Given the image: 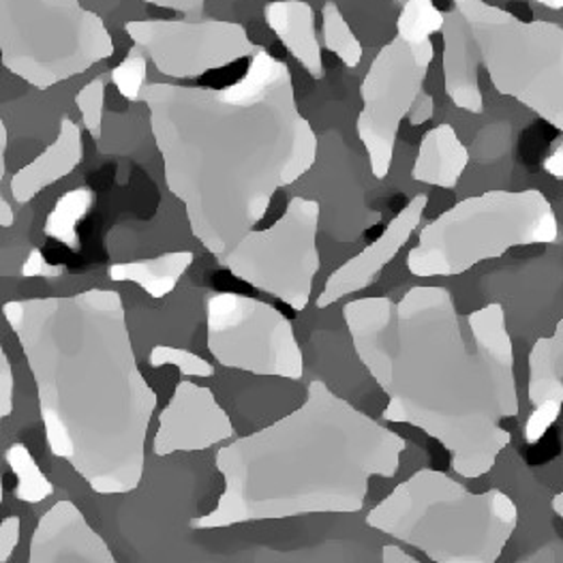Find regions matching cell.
<instances>
[{"label":"cell","instance_id":"1","mask_svg":"<svg viewBox=\"0 0 563 563\" xmlns=\"http://www.w3.org/2000/svg\"><path fill=\"white\" fill-rule=\"evenodd\" d=\"M354 350L386 393L382 420L424 431L461 478L493 472L512 435L519 393L506 311L490 302L459 316L445 287H411L399 302L361 298L343 309Z\"/></svg>","mask_w":563,"mask_h":563},{"label":"cell","instance_id":"2","mask_svg":"<svg viewBox=\"0 0 563 563\" xmlns=\"http://www.w3.org/2000/svg\"><path fill=\"white\" fill-rule=\"evenodd\" d=\"M140 101L151 114L165 187L214 257L232 251L266 217L275 194L318 162V135L298 110L291 71L264 47L230 86L151 81Z\"/></svg>","mask_w":563,"mask_h":563},{"label":"cell","instance_id":"3","mask_svg":"<svg viewBox=\"0 0 563 563\" xmlns=\"http://www.w3.org/2000/svg\"><path fill=\"white\" fill-rule=\"evenodd\" d=\"M2 318L35 379L49 452L92 493L137 490L159 397L135 361L121 294L7 300Z\"/></svg>","mask_w":563,"mask_h":563},{"label":"cell","instance_id":"4","mask_svg":"<svg viewBox=\"0 0 563 563\" xmlns=\"http://www.w3.org/2000/svg\"><path fill=\"white\" fill-rule=\"evenodd\" d=\"M407 442L316 379L275 424L219 448L217 506L191 529L361 512L371 478H395Z\"/></svg>","mask_w":563,"mask_h":563},{"label":"cell","instance_id":"5","mask_svg":"<svg viewBox=\"0 0 563 563\" xmlns=\"http://www.w3.org/2000/svg\"><path fill=\"white\" fill-rule=\"evenodd\" d=\"M443 22V86L450 101L483 114L481 67L499 95L512 97L563 133V26L484 0H452Z\"/></svg>","mask_w":563,"mask_h":563},{"label":"cell","instance_id":"6","mask_svg":"<svg viewBox=\"0 0 563 563\" xmlns=\"http://www.w3.org/2000/svg\"><path fill=\"white\" fill-rule=\"evenodd\" d=\"M366 525L422 551L435 563H495L519 525L499 488L472 493L435 470H420L384 497Z\"/></svg>","mask_w":563,"mask_h":563},{"label":"cell","instance_id":"7","mask_svg":"<svg viewBox=\"0 0 563 563\" xmlns=\"http://www.w3.org/2000/svg\"><path fill=\"white\" fill-rule=\"evenodd\" d=\"M560 221L542 191H486L431 221L407 255L413 277H456L515 246L553 244Z\"/></svg>","mask_w":563,"mask_h":563},{"label":"cell","instance_id":"8","mask_svg":"<svg viewBox=\"0 0 563 563\" xmlns=\"http://www.w3.org/2000/svg\"><path fill=\"white\" fill-rule=\"evenodd\" d=\"M112 54L106 22L80 0H0V63L37 90L86 74Z\"/></svg>","mask_w":563,"mask_h":563},{"label":"cell","instance_id":"9","mask_svg":"<svg viewBox=\"0 0 563 563\" xmlns=\"http://www.w3.org/2000/svg\"><path fill=\"white\" fill-rule=\"evenodd\" d=\"M320 212V201L291 198L275 225L260 232L251 230L232 251L217 257L219 266L279 298L294 311H305L322 266L318 251Z\"/></svg>","mask_w":563,"mask_h":563},{"label":"cell","instance_id":"10","mask_svg":"<svg viewBox=\"0 0 563 563\" xmlns=\"http://www.w3.org/2000/svg\"><path fill=\"white\" fill-rule=\"evenodd\" d=\"M206 345L225 368L294 382L305 375L291 322L273 305L236 291H219L206 300Z\"/></svg>","mask_w":563,"mask_h":563},{"label":"cell","instance_id":"11","mask_svg":"<svg viewBox=\"0 0 563 563\" xmlns=\"http://www.w3.org/2000/svg\"><path fill=\"white\" fill-rule=\"evenodd\" d=\"M435 49L431 41L407 43L395 37L371 63L363 86V110L356 121L371 172L377 180L390 174L395 144L418 92L422 90Z\"/></svg>","mask_w":563,"mask_h":563},{"label":"cell","instance_id":"12","mask_svg":"<svg viewBox=\"0 0 563 563\" xmlns=\"http://www.w3.org/2000/svg\"><path fill=\"white\" fill-rule=\"evenodd\" d=\"M124 31L135 52L151 58L159 74L176 80L201 78L262 49L249 40L242 24L225 20H131Z\"/></svg>","mask_w":563,"mask_h":563},{"label":"cell","instance_id":"13","mask_svg":"<svg viewBox=\"0 0 563 563\" xmlns=\"http://www.w3.org/2000/svg\"><path fill=\"white\" fill-rule=\"evenodd\" d=\"M236 435L228 411L206 386L180 379L159 413V429L153 442L157 456L174 452H200Z\"/></svg>","mask_w":563,"mask_h":563},{"label":"cell","instance_id":"14","mask_svg":"<svg viewBox=\"0 0 563 563\" xmlns=\"http://www.w3.org/2000/svg\"><path fill=\"white\" fill-rule=\"evenodd\" d=\"M427 203H429V196L418 194L388 223V228L377 241L371 242L363 253H358L356 257L345 262L341 268H336L323 285V291L318 298V307L325 309L350 294L371 287L377 279V275L399 255V251L411 239L413 230L422 221Z\"/></svg>","mask_w":563,"mask_h":563},{"label":"cell","instance_id":"15","mask_svg":"<svg viewBox=\"0 0 563 563\" xmlns=\"http://www.w3.org/2000/svg\"><path fill=\"white\" fill-rule=\"evenodd\" d=\"M29 563H117V558L78 506L60 499L33 531Z\"/></svg>","mask_w":563,"mask_h":563},{"label":"cell","instance_id":"16","mask_svg":"<svg viewBox=\"0 0 563 563\" xmlns=\"http://www.w3.org/2000/svg\"><path fill=\"white\" fill-rule=\"evenodd\" d=\"M527 399L531 413L525 424L529 445L540 442L563 409V316L551 336H542L529 352Z\"/></svg>","mask_w":563,"mask_h":563},{"label":"cell","instance_id":"17","mask_svg":"<svg viewBox=\"0 0 563 563\" xmlns=\"http://www.w3.org/2000/svg\"><path fill=\"white\" fill-rule=\"evenodd\" d=\"M84 159L81 129L78 122L63 117L56 140L41 153L37 159L24 165L11 178V196L18 203H29L40 196L43 189L56 185L60 178L69 176Z\"/></svg>","mask_w":563,"mask_h":563},{"label":"cell","instance_id":"18","mask_svg":"<svg viewBox=\"0 0 563 563\" xmlns=\"http://www.w3.org/2000/svg\"><path fill=\"white\" fill-rule=\"evenodd\" d=\"M268 29L313 80L323 78L322 45L316 31V11L305 0H275L264 7Z\"/></svg>","mask_w":563,"mask_h":563},{"label":"cell","instance_id":"19","mask_svg":"<svg viewBox=\"0 0 563 563\" xmlns=\"http://www.w3.org/2000/svg\"><path fill=\"white\" fill-rule=\"evenodd\" d=\"M470 165V153L459 140L452 124L443 122L427 131L411 169V178L431 187L456 189L465 167Z\"/></svg>","mask_w":563,"mask_h":563},{"label":"cell","instance_id":"20","mask_svg":"<svg viewBox=\"0 0 563 563\" xmlns=\"http://www.w3.org/2000/svg\"><path fill=\"white\" fill-rule=\"evenodd\" d=\"M196 255L191 251H172L153 260H135L112 264L108 275L117 283H135L151 298L162 300L176 289L183 275L191 268Z\"/></svg>","mask_w":563,"mask_h":563},{"label":"cell","instance_id":"21","mask_svg":"<svg viewBox=\"0 0 563 563\" xmlns=\"http://www.w3.org/2000/svg\"><path fill=\"white\" fill-rule=\"evenodd\" d=\"M323 45L328 52L339 56V60L356 69L363 60V43L354 35L352 26L347 24L345 15L341 13L339 4L328 0L323 2L322 9Z\"/></svg>","mask_w":563,"mask_h":563},{"label":"cell","instance_id":"22","mask_svg":"<svg viewBox=\"0 0 563 563\" xmlns=\"http://www.w3.org/2000/svg\"><path fill=\"white\" fill-rule=\"evenodd\" d=\"M7 465L13 470V476L18 478L15 484V497L26 504H40L54 493V486L41 472L37 461L31 456L29 448L24 443H13L4 452Z\"/></svg>","mask_w":563,"mask_h":563},{"label":"cell","instance_id":"23","mask_svg":"<svg viewBox=\"0 0 563 563\" xmlns=\"http://www.w3.org/2000/svg\"><path fill=\"white\" fill-rule=\"evenodd\" d=\"M443 22L445 15L433 0H407L397 22V37L407 43H424L442 31Z\"/></svg>","mask_w":563,"mask_h":563},{"label":"cell","instance_id":"24","mask_svg":"<svg viewBox=\"0 0 563 563\" xmlns=\"http://www.w3.org/2000/svg\"><path fill=\"white\" fill-rule=\"evenodd\" d=\"M92 203V191L90 189H78L67 194L54 212L49 214L45 223V234L58 241L69 242V236L76 234V225L84 219Z\"/></svg>","mask_w":563,"mask_h":563},{"label":"cell","instance_id":"25","mask_svg":"<svg viewBox=\"0 0 563 563\" xmlns=\"http://www.w3.org/2000/svg\"><path fill=\"white\" fill-rule=\"evenodd\" d=\"M148 363L153 368L163 366H176L183 377H212L214 366L203 361L198 354L183 350V347H169V345H157L151 350Z\"/></svg>","mask_w":563,"mask_h":563},{"label":"cell","instance_id":"26","mask_svg":"<svg viewBox=\"0 0 563 563\" xmlns=\"http://www.w3.org/2000/svg\"><path fill=\"white\" fill-rule=\"evenodd\" d=\"M103 103H106V80L95 78L88 81L76 95V106L80 110L81 124L92 140H101L103 126Z\"/></svg>","mask_w":563,"mask_h":563},{"label":"cell","instance_id":"27","mask_svg":"<svg viewBox=\"0 0 563 563\" xmlns=\"http://www.w3.org/2000/svg\"><path fill=\"white\" fill-rule=\"evenodd\" d=\"M146 69L148 58L135 49H131L121 65L112 69V81L126 101H140L142 88L146 84Z\"/></svg>","mask_w":563,"mask_h":563},{"label":"cell","instance_id":"28","mask_svg":"<svg viewBox=\"0 0 563 563\" xmlns=\"http://www.w3.org/2000/svg\"><path fill=\"white\" fill-rule=\"evenodd\" d=\"M13 368L0 345V422L13 413Z\"/></svg>","mask_w":563,"mask_h":563},{"label":"cell","instance_id":"29","mask_svg":"<svg viewBox=\"0 0 563 563\" xmlns=\"http://www.w3.org/2000/svg\"><path fill=\"white\" fill-rule=\"evenodd\" d=\"M22 533V523L20 517H7L0 521V563H7L11 560L13 551L18 549Z\"/></svg>","mask_w":563,"mask_h":563},{"label":"cell","instance_id":"30","mask_svg":"<svg viewBox=\"0 0 563 563\" xmlns=\"http://www.w3.org/2000/svg\"><path fill=\"white\" fill-rule=\"evenodd\" d=\"M7 142H9L7 126H4V122L0 119V228H11L15 223L13 208L9 206V201L4 200V196H2V180H4V174H7V162H4Z\"/></svg>","mask_w":563,"mask_h":563},{"label":"cell","instance_id":"31","mask_svg":"<svg viewBox=\"0 0 563 563\" xmlns=\"http://www.w3.org/2000/svg\"><path fill=\"white\" fill-rule=\"evenodd\" d=\"M433 114H435V101H433V97H431L429 92H424V88H422V90L418 92V97H416V101H413L409 114H407V121H409L411 126H420V124L431 121Z\"/></svg>","mask_w":563,"mask_h":563},{"label":"cell","instance_id":"32","mask_svg":"<svg viewBox=\"0 0 563 563\" xmlns=\"http://www.w3.org/2000/svg\"><path fill=\"white\" fill-rule=\"evenodd\" d=\"M144 2L163 7V9H172V11H180V13H198L203 9L206 0H144Z\"/></svg>","mask_w":563,"mask_h":563},{"label":"cell","instance_id":"33","mask_svg":"<svg viewBox=\"0 0 563 563\" xmlns=\"http://www.w3.org/2000/svg\"><path fill=\"white\" fill-rule=\"evenodd\" d=\"M382 562L384 563H418L416 558H409L405 551L395 544H386L382 549Z\"/></svg>","mask_w":563,"mask_h":563},{"label":"cell","instance_id":"34","mask_svg":"<svg viewBox=\"0 0 563 563\" xmlns=\"http://www.w3.org/2000/svg\"><path fill=\"white\" fill-rule=\"evenodd\" d=\"M544 169L555 178H563V142L544 159Z\"/></svg>","mask_w":563,"mask_h":563},{"label":"cell","instance_id":"35","mask_svg":"<svg viewBox=\"0 0 563 563\" xmlns=\"http://www.w3.org/2000/svg\"><path fill=\"white\" fill-rule=\"evenodd\" d=\"M551 506H553V512L563 519V490L560 495H555V497H553Z\"/></svg>","mask_w":563,"mask_h":563},{"label":"cell","instance_id":"36","mask_svg":"<svg viewBox=\"0 0 563 563\" xmlns=\"http://www.w3.org/2000/svg\"><path fill=\"white\" fill-rule=\"evenodd\" d=\"M536 2H540L542 7L553 9V11H562L563 9V0H536Z\"/></svg>","mask_w":563,"mask_h":563},{"label":"cell","instance_id":"37","mask_svg":"<svg viewBox=\"0 0 563 563\" xmlns=\"http://www.w3.org/2000/svg\"><path fill=\"white\" fill-rule=\"evenodd\" d=\"M2 499H4V488H2V476H0V504H2Z\"/></svg>","mask_w":563,"mask_h":563}]
</instances>
